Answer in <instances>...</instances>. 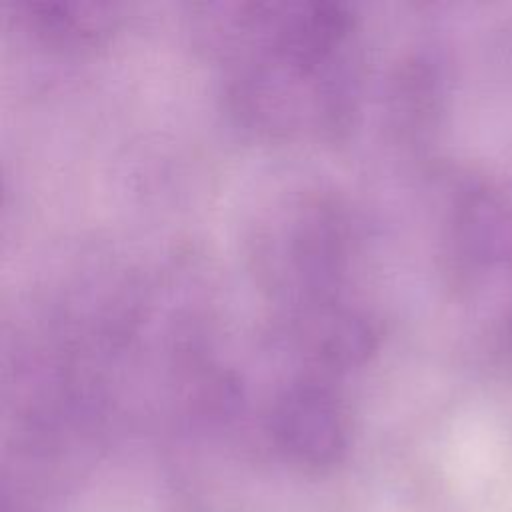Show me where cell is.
I'll return each mask as SVG.
<instances>
[{"label":"cell","instance_id":"1","mask_svg":"<svg viewBox=\"0 0 512 512\" xmlns=\"http://www.w3.org/2000/svg\"><path fill=\"white\" fill-rule=\"evenodd\" d=\"M348 220L330 200L314 198L286 222L280 232L278 266L280 288H292L298 308L328 304L336 300V286L346 270Z\"/></svg>","mask_w":512,"mask_h":512},{"label":"cell","instance_id":"2","mask_svg":"<svg viewBox=\"0 0 512 512\" xmlns=\"http://www.w3.org/2000/svg\"><path fill=\"white\" fill-rule=\"evenodd\" d=\"M270 424L280 450L300 464L326 466L346 450V408L336 390L316 376L292 380L280 390Z\"/></svg>","mask_w":512,"mask_h":512},{"label":"cell","instance_id":"3","mask_svg":"<svg viewBox=\"0 0 512 512\" xmlns=\"http://www.w3.org/2000/svg\"><path fill=\"white\" fill-rule=\"evenodd\" d=\"M30 26L56 44H86L114 28L112 4L96 2H34L26 6Z\"/></svg>","mask_w":512,"mask_h":512}]
</instances>
